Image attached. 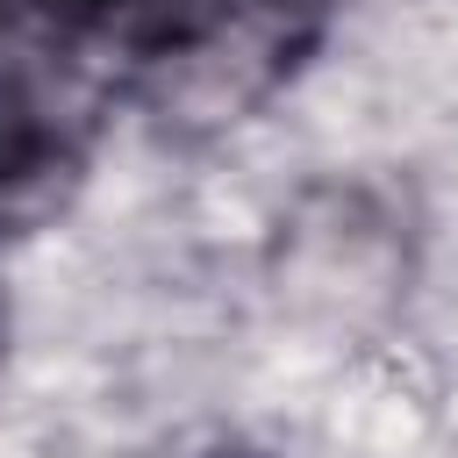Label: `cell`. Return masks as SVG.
Listing matches in <instances>:
<instances>
[{"mask_svg":"<svg viewBox=\"0 0 458 458\" xmlns=\"http://www.w3.org/2000/svg\"><path fill=\"white\" fill-rule=\"evenodd\" d=\"M179 0H0V222L50 215Z\"/></svg>","mask_w":458,"mask_h":458,"instance_id":"1","label":"cell"},{"mask_svg":"<svg viewBox=\"0 0 458 458\" xmlns=\"http://www.w3.org/2000/svg\"><path fill=\"white\" fill-rule=\"evenodd\" d=\"M0 329H7V308H0Z\"/></svg>","mask_w":458,"mask_h":458,"instance_id":"3","label":"cell"},{"mask_svg":"<svg viewBox=\"0 0 458 458\" xmlns=\"http://www.w3.org/2000/svg\"><path fill=\"white\" fill-rule=\"evenodd\" d=\"M336 0H186L136 86L165 136H222L250 122L329 36Z\"/></svg>","mask_w":458,"mask_h":458,"instance_id":"2","label":"cell"}]
</instances>
